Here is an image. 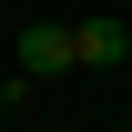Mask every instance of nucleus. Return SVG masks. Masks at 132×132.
I'll return each instance as SVG.
<instances>
[{
  "instance_id": "nucleus-1",
  "label": "nucleus",
  "mask_w": 132,
  "mask_h": 132,
  "mask_svg": "<svg viewBox=\"0 0 132 132\" xmlns=\"http://www.w3.org/2000/svg\"><path fill=\"white\" fill-rule=\"evenodd\" d=\"M51 71H81L71 61V31L61 20H31V31H20V81H51Z\"/></svg>"
},
{
  "instance_id": "nucleus-2",
  "label": "nucleus",
  "mask_w": 132,
  "mask_h": 132,
  "mask_svg": "<svg viewBox=\"0 0 132 132\" xmlns=\"http://www.w3.org/2000/svg\"><path fill=\"white\" fill-rule=\"evenodd\" d=\"M71 61H132V31L122 20H81L71 31Z\"/></svg>"
}]
</instances>
